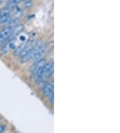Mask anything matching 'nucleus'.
I'll use <instances>...</instances> for the list:
<instances>
[{
  "mask_svg": "<svg viewBox=\"0 0 120 133\" xmlns=\"http://www.w3.org/2000/svg\"><path fill=\"white\" fill-rule=\"evenodd\" d=\"M11 19V11L10 9L3 8L0 10V23H8Z\"/></svg>",
  "mask_w": 120,
  "mask_h": 133,
  "instance_id": "f257e3e1",
  "label": "nucleus"
},
{
  "mask_svg": "<svg viewBox=\"0 0 120 133\" xmlns=\"http://www.w3.org/2000/svg\"><path fill=\"white\" fill-rule=\"evenodd\" d=\"M13 28V27L9 26L2 30V32H0V47L3 44V42H5V40L10 37Z\"/></svg>",
  "mask_w": 120,
  "mask_h": 133,
  "instance_id": "f03ea898",
  "label": "nucleus"
},
{
  "mask_svg": "<svg viewBox=\"0 0 120 133\" xmlns=\"http://www.w3.org/2000/svg\"><path fill=\"white\" fill-rule=\"evenodd\" d=\"M43 94L46 97H49L53 94V86L51 84H46L43 85L42 88Z\"/></svg>",
  "mask_w": 120,
  "mask_h": 133,
  "instance_id": "7ed1b4c3",
  "label": "nucleus"
},
{
  "mask_svg": "<svg viewBox=\"0 0 120 133\" xmlns=\"http://www.w3.org/2000/svg\"><path fill=\"white\" fill-rule=\"evenodd\" d=\"M44 71H45V78L51 76L53 73V63H45V66H44Z\"/></svg>",
  "mask_w": 120,
  "mask_h": 133,
  "instance_id": "20e7f679",
  "label": "nucleus"
},
{
  "mask_svg": "<svg viewBox=\"0 0 120 133\" xmlns=\"http://www.w3.org/2000/svg\"><path fill=\"white\" fill-rule=\"evenodd\" d=\"M45 63H46V62H45V59H40V60L37 61L36 63L31 67L30 71L32 73H34V72L36 71L37 69L41 68L42 66H44V65H45Z\"/></svg>",
  "mask_w": 120,
  "mask_h": 133,
  "instance_id": "39448f33",
  "label": "nucleus"
},
{
  "mask_svg": "<svg viewBox=\"0 0 120 133\" xmlns=\"http://www.w3.org/2000/svg\"><path fill=\"white\" fill-rule=\"evenodd\" d=\"M45 52V46L43 45H41V46H40L39 49L38 50V51H37V52L36 53V55H35V57H34V60L35 61H39L41 59V58L42 57V56L44 55V53Z\"/></svg>",
  "mask_w": 120,
  "mask_h": 133,
  "instance_id": "423d86ee",
  "label": "nucleus"
},
{
  "mask_svg": "<svg viewBox=\"0 0 120 133\" xmlns=\"http://www.w3.org/2000/svg\"><path fill=\"white\" fill-rule=\"evenodd\" d=\"M23 0H9L7 2L6 4V8L8 9H13L16 7V5H18V3L22 2Z\"/></svg>",
  "mask_w": 120,
  "mask_h": 133,
  "instance_id": "0eeeda50",
  "label": "nucleus"
},
{
  "mask_svg": "<svg viewBox=\"0 0 120 133\" xmlns=\"http://www.w3.org/2000/svg\"><path fill=\"white\" fill-rule=\"evenodd\" d=\"M5 126H4V125H1V126H0V133L3 132L5 131Z\"/></svg>",
  "mask_w": 120,
  "mask_h": 133,
  "instance_id": "6e6552de",
  "label": "nucleus"
},
{
  "mask_svg": "<svg viewBox=\"0 0 120 133\" xmlns=\"http://www.w3.org/2000/svg\"><path fill=\"white\" fill-rule=\"evenodd\" d=\"M4 1H5V0H0V5H2V3H3V2H4Z\"/></svg>",
  "mask_w": 120,
  "mask_h": 133,
  "instance_id": "1a4fd4ad",
  "label": "nucleus"
}]
</instances>
